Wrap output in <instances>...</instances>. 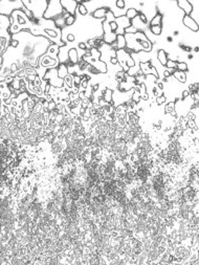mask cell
<instances>
[{"label": "cell", "instance_id": "1", "mask_svg": "<svg viewBox=\"0 0 199 265\" xmlns=\"http://www.w3.org/2000/svg\"><path fill=\"white\" fill-rule=\"evenodd\" d=\"M126 47L130 48L133 52H150L153 49V44L147 39L144 33L137 32L135 34H125Z\"/></svg>", "mask_w": 199, "mask_h": 265}, {"label": "cell", "instance_id": "2", "mask_svg": "<svg viewBox=\"0 0 199 265\" xmlns=\"http://www.w3.org/2000/svg\"><path fill=\"white\" fill-rule=\"evenodd\" d=\"M11 17L13 18V24L10 26L9 33L12 35H16V34L20 33L23 29H29L32 32L34 29V25L31 23L27 16L25 15L22 10H16L12 13Z\"/></svg>", "mask_w": 199, "mask_h": 265}, {"label": "cell", "instance_id": "3", "mask_svg": "<svg viewBox=\"0 0 199 265\" xmlns=\"http://www.w3.org/2000/svg\"><path fill=\"white\" fill-rule=\"evenodd\" d=\"M66 13L67 12L64 11L61 3H60V0H51V1H48L47 9L43 15V19L56 21V20L63 17Z\"/></svg>", "mask_w": 199, "mask_h": 265}, {"label": "cell", "instance_id": "4", "mask_svg": "<svg viewBox=\"0 0 199 265\" xmlns=\"http://www.w3.org/2000/svg\"><path fill=\"white\" fill-rule=\"evenodd\" d=\"M23 5L35 16L37 19H43V15L47 9L48 1L47 0H34V1H22Z\"/></svg>", "mask_w": 199, "mask_h": 265}, {"label": "cell", "instance_id": "5", "mask_svg": "<svg viewBox=\"0 0 199 265\" xmlns=\"http://www.w3.org/2000/svg\"><path fill=\"white\" fill-rule=\"evenodd\" d=\"M24 5L22 1H9V0H0V15L10 17L16 10H23Z\"/></svg>", "mask_w": 199, "mask_h": 265}, {"label": "cell", "instance_id": "6", "mask_svg": "<svg viewBox=\"0 0 199 265\" xmlns=\"http://www.w3.org/2000/svg\"><path fill=\"white\" fill-rule=\"evenodd\" d=\"M43 80L47 81L48 84L53 87H56V88H62L64 85L63 79H60L58 77V69L57 68H51V69H48L46 71L45 76H44Z\"/></svg>", "mask_w": 199, "mask_h": 265}, {"label": "cell", "instance_id": "7", "mask_svg": "<svg viewBox=\"0 0 199 265\" xmlns=\"http://www.w3.org/2000/svg\"><path fill=\"white\" fill-rule=\"evenodd\" d=\"M60 65L59 60L53 59L51 57L47 56V54H43L39 58L38 60V66L39 67H43L45 69H51V68H58V66Z\"/></svg>", "mask_w": 199, "mask_h": 265}, {"label": "cell", "instance_id": "8", "mask_svg": "<svg viewBox=\"0 0 199 265\" xmlns=\"http://www.w3.org/2000/svg\"><path fill=\"white\" fill-rule=\"evenodd\" d=\"M114 22L117 24V29H116V35H125V28L131 26V22L126 16H122L114 19Z\"/></svg>", "mask_w": 199, "mask_h": 265}, {"label": "cell", "instance_id": "9", "mask_svg": "<svg viewBox=\"0 0 199 265\" xmlns=\"http://www.w3.org/2000/svg\"><path fill=\"white\" fill-rule=\"evenodd\" d=\"M60 3L64 11H66L70 15H76V10L78 5L76 0H60Z\"/></svg>", "mask_w": 199, "mask_h": 265}, {"label": "cell", "instance_id": "10", "mask_svg": "<svg viewBox=\"0 0 199 265\" xmlns=\"http://www.w3.org/2000/svg\"><path fill=\"white\" fill-rule=\"evenodd\" d=\"M140 69L145 76H148V74H152L155 78L158 79V74L156 71V69L153 67L150 62H146V63H140Z\"/></svg>", "mask_w": 199, "mask_h": 265}, {"label": "cell", "instance_id": "11", "mask_svg": "<svg viewBox=\"0 0 199 265\" xmlns=\"http://www.w3.org/2000/svg\"><path fill=\"white\" fill-rule=\"evenodd\" d=\"M176 5L187 16H190V14L193 11V7L189 0H178V1H176Z\"/></svg>", "mask_w": 199, "mask_h": 265}, {"label": "cell", "instance_id": "12", "mask_svg": "<svg viewBox=\"0 0 199 265\" xmlns=\"http://www.w3.org/2000/svg\"><path fill=\"white\" fill-rule=\"evenodd\" d=\"M182 23H184V25L186 26L187 28L191 29L192 32H195V33L198 32V23H196L190 16L184 15V17H182Z\"/></svg>", "mask_w": 199, "mask_h": 265}, {"label": "cell", "instance_id": "13", "mask_svg": "<svg viewBox=\"0 0 199 265\" xmlns=\"http://www.w3.org/2000/svg\"><path fill=\"white\" fill-rule=\"evenodd\" d=\"M156 59L159 62V64L164 67H166V64L168 62V54L164 48H158L156 52Z\"/></svg>", "mask_w": 199, "mask_h": 265}, {"label": "cell", "instance_id": "14", "mask_svg": "<svg viewBox=\"0 0 199 265\" xmlns=\"http://www.w3.org/2000/svg\"><path fill=\"white\" fill-rule=\"evenodd\" d=\"M108 11H110L109 7H101V9H98L91 14V17L93 19L96 20H105L106 19V13Z\"/></svg>", "mask_w": 199, "mask_h": 265}, {"label": "cell", "instance_id": "15", "mask_svg": "<svg viewBox=\"0 0 199 265\" xmlns=\"http://www.w3.org/2000/svg\"><path fill=\"white\" fill-rule=\"evenodd\" d=\"M68 61L72 65L79 63V57H78V52L76 48H70L68 50Z\"/></svg>", "mask_w": 199, "mask_h": 265}, {"label": "cell", "instance_id": "16", "mask_svg": "<svg viewBox=\"0 0 199 265\" xmlns=\"http://www.w3.org/2000/svg\"><path fill=\"white\" fill-rule=\"evenodd\" d=\"M172 76H173V78H175L176 80H177L179 83H181V84H184V83H186L187 81H188V77H187V72L179 71V70H177V69H176L175 71H174V74H173Z\"/></svg>", "mask_w": 199, "mask_h": 265}, {"label": "cell", "instance_id": "17", "mask_svg": "<svg viewBox=\"0 0 199 265\" xmlns=\"http://www.w3.org/2000/svg\"><path fill=\"white\" fill-rule=\"evenodd\" d=\"M162 15L160 13H156V15L149 22V26H162Z\"/></svg>", "mask_w": 199, "mask_h": 265}, {"label": "cell", "instance_id": "18", "mask_svg": "<svg viewBox=\"0 0 199 265\" xmlns=\"http://www.w3.org/2000/svg\"><path fill=\"white\" fill-rule=\"evenodd\" d=\"M57 69H58V77H59L60 79H64L68 74L67 66H66L65 64H60Z\"/></svg>", "mask_w": 199, "mask_h": 265}, {"label": "cell", "instance_id": "19", "mask_svg": "<svg viewBox=\"0 0 199 265\" xmlns=\"http://www.w3.org/2000/svg\"><path fill=\"white\" fill-rule=\"evenodd\" d=\"M137 15H138V12L136 11L134 7H129V9H127V12H126V14H125V16L129 20H132L133 18H135Z\"/></svg>", "mask_w": 199, "mask_h": 265}, {"label": "cell", "instance_id": "20", "mask_svg": "<svg viewBox=\"0 0 199 265\" xmlns=\"http://www.w3.org/2000/svg\"><path fill=\"white\" fill-rule=\"evenodd\" d=\"M149 31L153 36H160L162 33V26H149Z\"/></svg>", "mask_w": 199, "mask_h": 265}, {"label": "cell", "instance_id": "21", "mask_svg": "<svg viewBox=\"0 0 199 265\" xmlns=\"http://www.w3.org/2000/svg\"><path fill=\"white\" fill-rule=\"evenodd\" d=\"M175 106H176L175 101H171V102H169L168 104L164 106V113L168 114V113L173 112V111L175 110Z\"/></svg>", "mask_w": 199, "mask_h": 265}, {"label": "cell", "instance_id": "22", "mask_svg": "<svg viewBox=\"0 0 199 265\" xmlns=\"http://www.w3.org/2000/svg\"><path fill=\"white\" fill-rule=\"evenodd\" d=\"M77 11H78V13L82 16V17H85V16L88 15L87 9H86L85 5H84L83 3H79V4L77 5Z\"/></svg>", "mask_w": 199, "mask_h": 265}, {"label": "cell", "instance_id": "23", "mask_svg": "<svg viewBox=\"0 0 199 265\" xmlns=\"http://www.w3.org/2000/svg\"><path fill=\"white\" fill-rule=\"evenodd\" d=\"M77 21V18H76V15H69L67 18L65 19V25L66 27H69V26H72Z\"/></svg>", "mask_w": 199, "mask_h": 265}, {"label": "cell", "instance_id": "24", "mask_svg": "<svg viewBox=\"0 0 199 265\" xmlns=\"http://www.w3.org/2000/svg\"><path fill=\"white\" fill-rule=\"evenodd\" d=\"M176 69L179 70V71L188 72L189 71L188 63H186V62H177V66H176Z\"/></svg>", "mask_w": 199, "mask_h": 265}, {"label": "cell", "instance_id": "25", "mask_svg": "<svg viewBox=\"0 0 199 265\" xmlns=\"http://www.w3.org/2000/svg\"><path fill=\"white\" fill-rule=\"evenodd\" d=\"M155 102H156V104L157 105H162L164 104V103H166L167 102V98H166V96H157V98H155Z\"/></svg>", "mask_w": 199, "mask_h": 265}, {"label": "cell", "instance_id": "26", "mask_svg": "<svg viewBox=\"0 0 199 265\" xmlns=\"http://www.w3.org/2000/svg\"><path fill=\"white\" fill-rule=\"evenodd\" d=\"M115 7L120 10H124V9H126V2L124 1V0H116Z\"/></svg>", "mask_w": 199, "mask_h": 265}, {"label": "cell", "instance_id": "27", "mask_svg": "<svg viewBox=\"0 0 199 265\" xmlns=\"http://www.w3.org/2000/svg\"><path fill=\"white\" fill-rule=\"evenodd\" d=\"M176 66H177V62L172 61V60H168V62L166 64V68H174V69H176Z\"/></svg>", "mask_w": 199, "mask_h": 265}, {"label": "cell", "instance_id": "28", "mask_svg": "<svg viewBox=\"0 0 199 265\" xmlns=\"http://www.w3.org/2000/svg\"><path fill=\"white\" fill-rule=\"evenodd\" d=\"M135 33H137V29H136L135 27H133L132 25L125 28V34H135Z\"/></svg>", "mask_w": 199, "mask_h": 265}, {"label": "cell", "instance_id": "29", "mask_svg": "<svg viewBox=\"0 0 199 265\" xmlns=\"http://www.w3.org/2000/svg\"><path fill=\"white\" fill-rule=\"evenodd\" d=\"M76 48H78V49H80V50H84V52H85V50L87 49V45H86L85 42H79V43L77 44V47H76Z\"/></svg>", "mask_w": 199, "mask_h": 265}, {"label": "cell", "instance_id": "30", "mask_svg": "<svg viewBox=\"0 0 199 265\" xmlns=\"http://www.w3.org/2000/svg\"><path fill=\"white\" fill-rule=\"evenodd\" d=\"M109 26H110V28H111L112 33L115 34L116 29H117V24H116L115 22H114V20H113V21H110V22H109Z\"/></svg>", "mask_w": 199, "mask_h": 265}, {"label": "cell", "instance_id": "31", "mask_svg": "<svg viewBox=\"0 0 199 265\" xmlns=\"http://www.w3.org/2000/svg\"><path fill=\"white\" fill-rule=\"evenodd\" d=\"M166 40H167V42H169V43H172V42H173V37H171V36H167Z\"/></svg>", "mask_w": 199, "mask_h": 265}, {"label": "cell", "instance_id": "32", "mask_svg": "<svg viewBox=\"0 0 199 265\" xmlns=\"http://www.w3.org/2000/svg\"><path fill=\"white\" fill-rule=\"evenodd\" d=\"M178 35H179V31H174V32H173V36L177 37Z\"/></svg>", "mask_w": 199, "mask_h": 265}, {"label": "cell", "instance_id": "33", "mask_svg": "<svg viewBox=\"0 0 199 265\" xmlns=\"http://www.w3.org/2000/svg\"><path fill=\"white\" fill-rule=\"evenodd\" d=\"M188 59H189V60H193V59H194V56H193L192 54H188Z\"/></svg>", "mask_w": 199, "mask_h": 265}, {"label": "cell", "instance_id": "34", "mask_svg": "<svg viewBox=\"0 0 199 265\" xmlns=\"http://www.w3.org/2000/svg\"><path fill=\"white\" fill-rule=\"evenodd\" d=\"M194 52H196V54H197V52H198V46H195V48H194Z\"/></svg>", "mask_w": 199, "mask_h": 265}]
</instances>
